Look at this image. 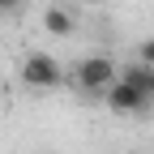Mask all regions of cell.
<instances>
[{"label":"cell","mask_w":154,"mask_h":154,"mask_svg":"<svg viewBox=\"0 0 154 154\" xmlns=\"http://www.w3.org/2000/svg\"><path fill=\"white\" fill-rule=\"evenodd\" d=\"M22 82L30 90H51V86H60L64 82V73H60V60L47 51H30L26 60H22Z\"/></svg>","instance_id":"obj_1"},{"label":"cell","mask_w":154,"mask_h":154,"mask_svg":"<svg viewBox=\"0 0 154 154\" xmlns=\"http://www.w3.org/2000/svg\"><path fill=\"white\" fill-rule=\"evenodd\" d=\"M120 77H116V64L107 56H86L82 64H77V86L90 90V94H107Z\"/></svg>","instance_id":"obj_2"},{"label":"cell","mask_w":154,"mask_h":154,"mask_svg":"<svg viewBox=\"0 0 154 154\" xmlns=\"http://www.w3.org/2000/svg\"><path fill=\"white\" fill-rule=\"evenodd\" d=\"M103 99H107V107H111V111H146V107H150V99H146L137 86H128L124 77H120V82H116V86L103 94Z\"/></svg>","instance_id":"obj_3"},{"label":"cell","mask_w":154,"mask_h":154,"mask_svg":"<svg viewBox=\"0 0 154 154\" xmlns=\"http://www.w3.org/2000/svg\"><path fill=\"white\" fill-rule=\"evenodd\" d=\"M120 77H124L128 86H137L146 99H154V64H128Z\"/></svg>","instance_id":"obj_4"},{"label":"cell","mask_w":154,"mask_h":154,"mask_svg":"<svg viewBox=\"0 0 154 154\" xmlns=\"http://www.w3.org/2000/svg\"><path fill=\"white\" fill-rule=\"evenodd\" d=\"M43 30H47V34H60V38L73 34V13L60 9V5H51V9L43 13Z\"/></svg>","instance_id":"obj_5"},{"label":"cell","mask_w":154,"mask_h":154,"mask_svg":"<svg viewBox=\"0 0 154 154\" xmlns=\"http://www.w3.org/2000/svg\"><path fill=\"white\" fill-rule=\"evenodd\" d=\"M137 64H154V38L137 43Z\"/></svg>","instance_id":"obj_6"},{"label":"cell","mask_w":154,"mask_h":154,"mask_svg":"<svg viewBox=\"0 0 154 154\" xmlns=\"http://www.w3.org/2000/svg\"><path fill=\"white\" fill-rule=\"evenodd\" d=\"M17 9H22V0H0V17H17Z\"/></svg>","instance_id":"obj_7"},{"label":"cell","mask_w":154,"mask_h":154,"mask_svg":"<svg viewBox=\"0 0 154 154\" xmlns=\"http://www.w3.org/2000/svg\"><path fill=\"white\" fill-rule=\"evenodd\" d=\"M82 5H99V0H82Z\"/></svg>","instance_id":"obj_8"}]
</instances>
